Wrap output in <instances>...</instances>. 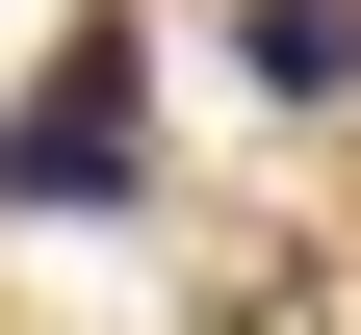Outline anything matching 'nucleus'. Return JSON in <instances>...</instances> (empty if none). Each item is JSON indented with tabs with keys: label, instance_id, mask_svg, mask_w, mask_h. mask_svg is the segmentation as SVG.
Here are the masks:
<instances>
[{
	"label": "nucleus",
	"instance_id": "obj_2",
	"mask_svg": "<svg viewBox=\"0 0 361 335\" xmlns=\"http://www.w3.org/2000/svg\"><path fill=\"white\" fill-rule=\"evenodd\" d=\"M233 78L258 104H361V0H233Z\"/></svg>",
	"mask_w": 361,
	"mask_h": 335
},
{
	"label": "nucleus",
	"instance_id": "obj_1",
	"mask_svg": "<svg viewBox=\"0 0 361 335\" xmlns=\"http://www.w3.org/2000/svg\"><path fill=\"white\" fill-rule=\"evenodd\" d=\"M129 104H155L129 26H104V52H52V104L0 129V207H129V181H155V129H129Z\"/></svg>",
	"mask_w": 361,
	"mask_h": 335
}]
</instances>
